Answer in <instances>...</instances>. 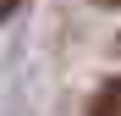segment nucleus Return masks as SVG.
<instances>
[{"label":"nucleus","mask_w":121,"mask_h":116,"mask_svg":"<svg viewBox=\"0 0 121 116\" xmlns=\"http://www.w3.org/2000/svg\"><path fill=\"white\" fill-rule=\"evenodd\" d=\"M88 116H121V77H116V83H105V88L94 94Z\"/></svg>","instance_id":"f257e3e1"},{"label":"nucleus","mask_w":121,"mask_h":116,"mask_svg":"<svg viewBox=\"0 0 121 116\" xmlns=\"http://www.w3.org/2000/svg\"><path fill=\"white\" fill-rule=\"evenodd\" d=\"M17 6H22V0H0V22H6V17H11Z\"/></svg>","instance_id":"f03ea898"},{"label":"nucleus","mask_w":121,"mask_h":116,"mask_svg":"<svg viewBox=\"0 0 121 116\" xmlns=\"http://www.w3.org/2000/svg\"><path fill=\"white\" fill-rule=\"evenodd\" d=\"M99 6H121V0H99Z\"/></svg>","instance_id":"7ed1b4c3"}]
</instances>
